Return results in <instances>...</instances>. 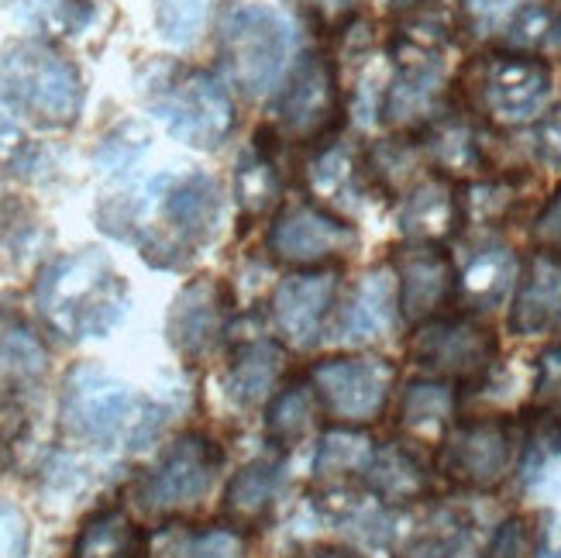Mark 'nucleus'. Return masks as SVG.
Wrapping results in <instances>:
<instances>
[{
    "label": "nucleus",
    "mask_w": 561,
    "mask_h": 558,
    "mask_svg": "<svg viewBox=\"0 0 561 558\" xmlns=\"http://www.w3.org/2000/svg\"><path fill=\"white\" fill-rule=\"evenodd\" d=\"M42 318L66 338H101L125 314V286L101 252H80L53 262L38 280Z\"/></svg>",
    "instance_id": "nucleus-1"
},
{
    "label": "nucleus",
    "mask_w": 561,
    "mask_h": 558,
    "mask_svg": "<svg viewBox=\"0 0 561 558\" xmlns=\"http://www.w3.org/2000/svg\"><path fill=\"white\" fill-rule=\"evenodd\" d=\"M62 428L69 439L93 448H114L117 442H141L152 434L149 410L117 376L96 366H77L62 386Z\"/></svg>",
    "instance_id": "nucleus-2"
},
{
    "label": "nucleus",
    "mask_w": 561,
    "mask_h": 558,
    "mask_svg": "<svg viewBox=\"0 0 561 558\" xmlns=\"http://www.w3.org/2000/svg\"><path fill=\"white\" fill-rule=\"evenodd\" d=\"M293 56V35L283 14L255 4H238L221 21V66L228 69L231 83L249 93L262 96L273 93Z\"/></svg>",
    "instance_id": "nucleus-3"
},
{
    "label": "nucleus",
    "mask_w": 561,
    "mask_h": 558,
    "mask_svg": "<svg viewBox=\"0 0 561 558\" xmlns=\"http://www.w3.org/2000/svg\"><path fill=\"white\" fill-rule=\"evenodd\" d=\"M0 77L11 101L45 125H69L83 104V83L72 62L35 42L8 48Z\"/></svg>",
    "instance_id": "nucleus-4"
},
{
    "label": "nucleus",
    "mask_w": 561,
    "mask_h": 558,
    "mask_svg": "<svg viewBox=\"0 0 561 558\" xmlns=\"http://www.w3.org/2000/svg\"><path fill=\"white\" fill-rule=\"evenodd\" d=\"M310 383L324 418L345 428H365L386 410L397 369L376 355H337L317 362L310 369Z\"/></svg>",
    "instance_id": "nucleus-5"
},
{
    "label": "nucleus",
    "mask_w": 561,
    "mask_h": 558,
    "mask_svg": "<svg viewBox=\"0 0 561 558\" xmlns=\"http://www.w3.org/2000/svg\"><path fill=\"white\" fill-rule=\"evenodd\" d=\"M517 428L503 418L461 421L437 452V472L466 490H496L517 463Z\"/></svg>",
    "instance_id": "nucleus-6"
},
{
    "label": "nucleus",
    "mask_w": 561,
    "mask_h": 558,
    "mask_svg": "<svg viewBox=\"0 0 561 558\" xmlns=\"http://www.w3.org/2000/svg\"><path fill=\"white\" fill-rule=\"evenodd\" d=\"M496 334L476 318H431L410 342L413 366L445 383H472L493 369Z\"/></svg>",
    "instance_id": "nucleus-7"
},
{
    "label": "nucleus",
    "mask_w": 561,
    "mask_h": 558,
    "mask_svg": "<svg viewBox=\"0 0 561 558\" xmlns=\"http://www.w3.org/2000/svg\"><path fill=\"white\" fill-rule=\"evenodd\" d=\"M225 466V452L207 434H183V439L169 448L159 466L145 476L141 482V506L152 514H180L197 506L210 487L217 472Z\"/></svg>",
    "instance_id": "nucleus-8"
},
{
    "label": "nucleus",
    "mask_w": 561,
    "mask_h": 558,
    "mask_svg": "<svg viewBox=\"0 0 561 558\" xmlns=\"http://www.w3.org/2000/svg\"><path fill=\"white\" fill-rule=\"evenodd\" d=\"M156 114L169 135L193 145V149H214L234 128V107L225 87L207 72H183V77L156 96Z\"/></svg>",
    "instance_id": "nucleus-9"
},
{
    "label": "nucleus",
    "mask_w": 561,
    "mask_h": 558,
    "mask_svg": "<svg viewBox=\"0 0 561 558\" xmlns=\"http://www.w3.org/2000/svg\"><path fill=\"white\" fill-rule=\"evenodd\" d=\"M355 228L321 204H293L270 228V252L293 270H321L355 249Z\"/></svg>",
    "instance_id": "nucleus-10"
},
{
    "label": "nucleus",
    "mask_w": 561,
    "mask_h": 558,
    "mask_svg": "<svg viewBox=\"0 0 561 558\" xmlns=\"http://www.w3.org/2000/svg\"><path fill=\"white\" fill-rule=\"evenodd\" d=\"M551 87L554 77L548 62L520 53H506V56H493L482 66L479 101L496 125H524V121L545 111Z\"/></svg>",
    "instance_id": "nucleus-11"
},
{
    "label": "nucleus",
    "mask_w": 561,
    "mask_h": 558,
    "mask_svg": "<svg viewBox=\"0 0 561 558\" xmlns=\"http://www.w3.org/2000/svg\"><path fill=\"white\" fill-rule=\"evenodd\" d=\"M279 121L293 141H321L341 125L337 72L328 56H304L289 72L279 101Z\"/></svg>",
    "instance_id": "nucleus-12"
},
{
    "label": "nucleus",
    "mask_w": 561,
    "mask_h": 558,
    "mask_svg": "<svg viewBox=\"0 0 561 558\" xmlns=\"http://www.w3.org/2000/svg\"><path fill=\"white\" fill-rule=\"evenodd\" d=\"M228 289L217 280H193L169 310V342L186 358H207L228 331Z\"/></svg>",
    "instance_id": "nucleus-13"
},
{
    "label": "nucleus",
    "mask_w": 561,
    "mask_h": 558,
    "mask_svg": "<svg viewBox=\"0 0 561 558\" xmlns=\"http://www.w3.org/2000/svg\"><path fill=\"white\" fill-rule=\"evenodd\" d=\"M337 297L334 270H300L286 276L273 294V321L289 345L310 349L321 338L328 310Z\"/></svg>",
    "instance_id": "nucleus-14"
},
{
    "label": "nucleus",
    "mask_w": 561,
    "mask_h": 558,
    "mask_svg": "<svg viewBox=\"0 0 561 558\" xmlns=\"http://www.w3.org/2000/svg\"><path fill=\"white\" fill-rule=\"evenodd\" d=\"M397 286H400V314L410 324H424L437 318L451 294L458 289L451 259L431 246V241H410L397 255Z\"/></svg>",
    "instance_id": "nucleus-15"
},
{
    "label": "nucleus",
    "mask_w": 561,
    "mask_h": 558,
    "mask_svg": "<svg viewBox=\"0 0 561 558\" xmlns=\"http://www.w3.org/2000/svg\"><path fill=\"white\" fill-rule=\"evenodd\" d=\"M561 328V255L538 252L524 265L517 297L510 307V331L538 338Z\"/></svg>",
    "instance_id": "nucleus-16"
},
{
    "label": "nucleus",
    "mask_w": 561,
    "mask_h": 558,
    "mask_svg": "<svg viewBox=\"0 0 561 558\" xmlns=\"http://www.w3.org/2000/svg\"><path fill=\"white\" fill-rule=\"evenodd\" d=\"M376 455V442L362 428L334 424L321 434L313 455V479L328 493H345L365 482L369 463Z\"/></svg>",
    "instance_id": "nucleus-17"
},
{
    "label": "nucleus",
    "mask_w": 561,
    "mask_h": 558,
    "mask_svg": "<svg viewBox=\"0 0 561 558\" xmlns=\"http://www.w3.org/2000/svg\"><path fill=\"white\" fill-rule=\"evenodd\" d=\"M400 314V286L393 270H369L358 286L352 289V300L345 307V318H341V338L345 342H373V338L386 334L393 328Z\"/></svg>",
    "instance_id": "nucleus-18"
},
{
    "label": "nucleus",
    "mask_w": 561,
    "mask_h": 558,
    "mask_svg": "<svg viewBox=\"0 0 561 558\" xmlns=\"http://www.w3.org/2000/svg\"><path fill=\"white\" fill-rule=\"evenodd\" d=\"M365 490L386 506H403V503H417L431 493V476L421 458L403 442H393L376 448L369 472H365Z\"/></svg>",
    "instance_id": "nucleus-19"
},
{
    "label": "nucleus",
    "mask_w": 561,
    "mask_h": 558,
    "mask_svg": "<svg viewBox=\"0 0 561 558\" xmlns=\"http://www.w3.org/2000/svg\"><path fill=\"white\" fill-rule=\"evenodd\" d=\"M45 369L48 358L38 338L18 321H0V407L32 397Z\"/></svg>",
    "instance_id": "nucleus-20"
},
{
    "label": "nucleus",
    "mask_w": 561,
    "mask_h": 558,
    "mask_svg": "<svg viewBox=\"0 0 561 558\" xmlns=\"http://www.w3.org/2000/svg\"><path fill=\"white\" fill-rule=\"evenodd\" d=\"M461 221V204L445 180H424L413 186L400 207V231L410 241H442Z\"/></svg>",
    "instance_id": "nucleus-21"
},
{
    "label": "nucleus",
    "mask_w": 561,
    "mask_h": 558,
    "mask_svg": "<svg viewBox=\"0 0 561 558\" xmlns=\"http://www.w3.org/2000/svg\"><path fill=\"white\" fill-rule=\"evenodd\" d=\"M286 373V352L273 338H255L234 352L228 369V394L241 407H255L265 397H276V383Z\"/></svg>",
    "instance_id": "nucleus-22"
},
{
    "label": "nucleus",
    "mask_w": 561,
    "mask_h": 558,
    "mask_svg": "<svg viewBox=\"0 0 561 558\" xmlns=\"http://www.w3.org/2000/svg\"><path fill=\"white\" fill-rule=\"evenodd\" d=\"M283 458H259L241 469L225 497V517L234 527H255L273 511V503L283 490Z\"/></svg>",
    "instance_id": "nucleus-23"
},
{
    "label": "nucleus",
    "mask_w": 561,
    "mask_h": 558,
    "mask_svg": "<svg viewBox=\"0 0 561 558\" xmlns=\"http://www.w3.org/2000/svg\"><path fill=\"white\" fill-rule=\"evenodd\" d=\"M321 400H317V390L310 379H297L289 383L286 390H279L270 400V410H265V439H270L276 448H297L307 434L321 421Z\"/></svg>",
    "instance_id": "nucleus-24"
},
{
    "label": "nucleus",
    "mask_w": 561,
    "mask_h": 558,
    "mask_svg": "<svg viewBox=\"0 0 561 558\" xmlns=\"http://www.w3.org/2000/svg\"><path fill=\"white\" fill-rule=\"evenodd\" d=\"M307 186L321 207L328 210H352L362 201V166L358 156L345 145H328V149L307 166Z\"/></svg>",
    "instance_id": "nucleus-25"
},
{
    "label": "nucleus",
    "mask_w": 561,
    "mask_h": 558,
    "mask_svg": "<svg viewBox=\"0 0 561 558\" xmlns=\"http://www.w3.org/2000/svg\"><path fill=\"white\" fill-rule=\"evenodd\" d=\"M517 270L520 265L514 252L503 246H485L466 262V270L458 276V289L472 304V310H490L514 289Z\"/></svg>",
    "instance_id": "nucleus-26"
},
{
    "label": "nucleus",
    "mask_w": 561,
    "mask_h": 558,
    "mask_svg": "<svg viewBox=\"0 0 561 558\" xmlns=\"http://www.w3.org/2000/svg\"><path fill=\"white\" fill-rule=\"evenodd\" d=\"M437 93H442V66H400V77L386 93V114L397 125L431 117Z\"/></svg>",
    "instance_id": "nucleus-27"
},
{
    "label": "nucleus",
    "mask_w": 561,
    "mask_h": 558,
    "mask_svg": "<svg viewBox=\"0 0 561 558\" xmlns=\"http://www.w3.org/2000/svg\"><path fill=\"white\" fill-rule=\"evenodd\" d=\"M138 551V531L131 517L121 506H107V511L93 514L77 545H72V558H131Z\"/></svg>",
    "instance_id": "nucleus-28"
},
{
    "label": "nucleus",
    "mask_w": 561,
    "mask_h": 558,
    "mask_svg": "<svg viewBox=\"0 0 561 558\" xmlns=\"http://www.w3.org/2000/svg\"><path fill=\"white\" fill-rule=\"evenodd\" d=\"M455 386L445 383V379H413L407 390H403V400H400V424L407 431H437L451 424L455 418Z\"/></svg>",
    "instance_id": "nucleus-29"
},
{
    "label": "nucleus",
    "mask_w": 561,
    "mask_h": 558,
    "mask_svg": "<svg viewBox=\"0 0 561 558\" xmlns=\"http://www.w3.org/2000/svg\"><path fill=\"white\" fill-rule=\"evenodd\" d=\"M234 193H238V207L245 217H262L279 204V173L270 156L249 152L234 169Z\"/></svg>",
    "instance_id": "nucleus-30"
},
{
    "label": "nucleus",
    "mask_w": 561,
    "mask_h": 558,
    "mask_svg": "<svg viewBox=\"0 0 561 558\" xmlns=\"http://www.w3.org/2000/svg\"><path fill=\"white\" fill-rule=\"evenodd\" d=\"M241 538L231 527H210V531H180L169 535L162 558H238Z\"/></svg>",
    "instance_id": "nucleus-31"
},
{
    "label": "nucleus",
    "mask_w": 561,
    "mask_h": 558,
    "mask_svg": "<svg viewBox=\"0 0 561 558\" xmlns=\"http://www.w3.org/2000/svg\"><path fill=\"white\" fill-rule=\"evenodd\" d=\"M207 18V0H159L156 24L169 45H190L201 35Z\"/></svg>",
    "instance_id": "nucleus-32"
},
{
    "label": "nucleus",
    "mask_w": 561,
    "mask_h": 558,
    "mask_svg": "<svg viewBox=\"0 0 561 558\" xmlns=\"http://www.w3.org/2000/svg\"><path fill=\"white\" fill-rule=\"evenodd\" d=\"M554 14L558 8L545 4V0H530V4H520L517 14L510 18V42L517 48H545L554 38Z\"/></svg>",
    "instance_id": "nucleus-33"
},
{
    "label": "nucleus",
    "mask_w": 561,
    "mask_h": 558,
    "mask_svg": "<svg viewBox=\"0 0 561 558\" xmlns=\"http://www.w3.org/2000/svg\"><path fill=\"white\" fill-rule=\"evenodd\" d=\"M434 156L445 169H455V173H472V169L482 166V152L472 132L461 125H448L434 132Z\"/></svg>",
    "instance_id": "nucleus-34"
},
{
    "label": "nucleus",
    "mask_w": 561,
    "mask_h": 558,
    "mask_svg": "<svg viewBox=\"0 0 561 558\" xmlns=\"http://www.w3.org/2000/svg\"><path fill=\"white\" fill-rule=\"evenodd\" d=\"M485 558H538V527L530 517H506L490 542Z\"/></svg>",
    "instance_id": "nucleus-35"
},
{
    "label": "nucleus",
    "mask_w": 561,
    "mask_h": 558,
    "mask_svg": "<svg viewBox=\"0 0 561 558\" xmlns=\"http://www.w3.org/2000/svg\"><path fill=\"white\" fill-rule=\"evenodd\" d=\"M458 204H461V214L472 217V221H496V217H503L510 204H514V186L496 183V180L472 183Z\"/></svg>",
    "instance_id": "nucleus-36"
},
{
    "label": "nucleus",
    "mask_w": 561,
    "mask_h": 558,
    "mask_svg": "<svg viewBox=\"0 0 561 558\" xmlns=\"http://www.w3.org/2000/svg\"><path fill=\"white\" fill-rule=\"evenodd\" d=\"M517 0H461V14L479 35H490L517 14Z\"/></svg>",
    "instance_id": "nucleus-37"
},
{
    "label": "nucleus",
    "mask_w": 561,
    "mask_h": 558,
    "mask_svg": "<svg viewBox=\"0 0 561 558\" xmlns=\"http://www.w3.org/2000/svg\"><path fill=\"white\" fill-rule=\"evenodd\" d=\"M538 403L548 410H561V342L538 355V379H534Z\"/></svg>",
    "instance_id": "nucleus-38"
},
{
    "label": "nucleus",
    "mask_w": 561,
    "mask_h": 558,
    "mask_svg": "<svg viewBox=\"0 0 561 558\" xmlns=\"http://www.w3.org/2000/svg\"><path fill=\"white\" fill-rule=\"evenodd\" d=\"M28 521L11 503H0V558L28 555Z\"/></svg>",
    "instance_id": "nucleus-39"
},
{
    "label": "nucleus",
    "mask_w": 561,
    "mask_h": 558,
    "mask_svg": "<svg viewBox=\"0 0 561 558\" xmlns=\"http://www.w3.org/2000/svg\"><path fill=\"white\" fill-rule=\"evenodd\" d=\"M300 4L321 29H331V32L345 29L358 11V0H300Z\"/></svg>",
    "instance_id": "nucleus-40"
},
{
    "label": "nucleus",
    "mask_w": 561,
    "mask_h": 558,
    "mask_svg": "<svg viewBox=\"0 0 561 558\" xmlns=\"http://www.w3.org/2000/svg\"><path fill=\"white\" fill-rule=\"evenodd\" d=\"M534 141H538V156L548 166L561 169V107H554L541 117L538 132H534Z\"/></svg>",
    "instance_id": "nucleus-41"
},
{
    "label": "nucleus",
    "mask_w": 561,
    "mask_h": 558,
    "mask_svg": "<svg viewBox=\"0 0 561 558\" xmlns=\"http://www.w3.org/2000/svg\"><path fill=\"white\" fill-rule=\"evenodd\" d=\"M538 558H561V514H551L548 527L538 531Z\"/></svg>",
    "instance_id": "nucleus-42"
},
{
    "label": "nucleus",
    "mask_w": 561,
    "mask_h": 558,
    "mask_svg": "<svg viewBox=\"0 0 561 558\" xmlns=\"http://www.w3.org/2000/svg\"><path fill=\"white\" fill-rule=\"evenodd\" d=\"M307 558H365V555H358V551H352V548H317V551L307 555Z\"/></svg>",
    "instance_id": "nucleus-43"
},
{
    "label": "nucleus",
    "mask_w": 561,
    "mask_h": 558,
    "mask_svg": "<svg viewBox=\"0 0 561 558\" xmlns=\"http://www.w3.org/2000/svg\"><path fill=\"white\" fill-rule=\"evenodd\" d=\"M551 45L561 53V8H558V14H554V38H551Z\"/></svg>",
    "instance_id": "nucleus-44"
}]
</instances>
